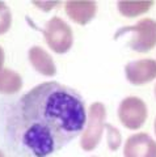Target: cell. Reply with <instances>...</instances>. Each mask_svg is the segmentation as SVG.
I'll return each instance as SVG.
<instances>
[{
  "label": "cell",
  "mask_w": 156,
  "mask_h": 157,
  "mask_svg": "<svg viewBox=\"0 0 156 157\" xmlns=\"http://www.w3.org/2000/svg\"><path fill=\"white\" fill-rule=\"evenodd\" d=\"M155 97H156V85H155Z\"/></svg>",
  "instance_id": "obj_18"
},
{
  "label": "cell",
  "mask_w": 156,
  "mask_h": 157,
  "mask_svg": "<svg viewBox=\"0 0 156 157\" xmlns=\"http://www.w3.org/2000/svg\"><path fill=\"white\" fill-rule=\"evenodd\" d=\"M154 130H155V134H156V118H155V122H154Z\"/></svg>",
  "instance_id": "obj_16"
},
{
  "label": "cell",
  "mask_w": 156,
  "mask_h": 157,
  "mask_svg": "<svg viewBox=\"0 0 156 157\" xmlns=\"http://www.w3.org/2000/svg\"><path fill=\"white\" fill-rule=\"evenodd\" d=\"M147 115V105L139 97H126L118 106V118L122 126L129 130H139L144 124Z\"/></svg>",
  "instance_id": "obj_5"
},
{
  "label": "cell",
  "mask_w": 156,
  "mask_h": 157,
  "mask_svg": "<svg viewBox=\"0 0 156 157\" xmlns=\"http://www.w3.org/2000/svg\"><path fill=\"white\" fill-rule=\"evenodd\" d=\"M64 8L67 16L79 25H87L95 18L97 13V4L91 0H84V2L70 0L64 4Z\"/></svg>",
  "instance_id": "obj_8"
},
{
  "label": "cell",
  "mask_w": 156,
  "mask_h": 157,
  "mask_svg": "<svg viewBox=\"0 0 156 157\" xmlns=\"http://www.w3.org/2000/svg\"><path fill=\"white\" fill-rule=\"evenodd\" d=\"M108 128V144H109V148L111 151H117L121 145V135H119V131L115 128V127L110 126V124H106L105 126Z\"/></svg>",
  "instance_id": "obj_13"
},
{
  "label": "cell",
  "mask_w": 156,
  "mask_h": 157,
  "mask_svg": "<svg viewBox=\"0 0 156 157\" xmlns=\"http://www.w3.org/2000/svg\"><path fill=\"white\" fill-rule=\"evenodd\" d=\"M125 157H156V141L146 132L131 135L123 147Z\"/></svg>",
  "instance_id": "obj_7"
},
{
  "label": "cell",
  "mask_w": 156,
  "mask_h": 157,
  "mask_svg": "<svg viewBox=\"0 0 156 157\" xmlns=\"http://www.w3.org/2000/svg\"><path fill=\"white\" fill-rule=\"evenodd\" d=\"M34 4L36 6H38L41 9H43V11H50V9H53L55 6H58V2H34Z\"/></svg>",
  "instance_id": "obj_14"
},
{
  "label": "cell",
  "mask_w": 156,
  "mask_h": 157,
  "mask_svg": "<svg viewBox=\"0 0 156 157\" xmlns=\"http://www.w3.org/2000/svg\"><path fill=\"white\" fill-rule=\"evenodd\" d=\"M81 94L57 81L38 84L9 106L6 130L11 144L28 157H47L85 128Z\"/></svg>",
  "instance_id": "obj_1"
},
{
  "label": "cell",
  "mask_w": 156,
  "mask_h": 157,
  "mask_svg": "<svg viewBox=\"0 0 156 157\" xmlns=\"http://www.w3.org/2000/svg\"><path fill=\"white\" fill-rule=\"evenodd\" d=\"M0 157H6V155H4V153H3V152H2V151H0Z\"/></svg>",
  "instance_id": "obj_17"
},
{
  "label": "cell",
  "mask_w": 156,
  "mask_h": 157,
  "mask_svg": "<svg viewBox=\"0 0 156 157\" xmlns=\"http://www.w3.org/2000/svg\"><path fill=\"white\" fill-rule=\"evenodd\" d=\"M22 88V78L16 71L3 68L0 70V93L2 94H14Z\"/></svg>",
  "instance_id": "obj_10"
},
{
  "label": "cell",
  "mask_w": 156,
  "mask_h": 157,
  "mask_svg": "<svg viewBox=\"0 0 156 157\" xmlns=\"http://www.w3.org/2000/svg\"><path fill=\"white\" fill-rule=\"evenodd\" d=\"M28 58L33 68L43 76H54L57 73V66L53 58L41 46H33L29 48Z\"/></svg>",
  "instance_id": "obj_9"
},
{
  "label": "cell",
  "mask_w": 156,
  "mask_h": 157,
  "mask_svg": "<svg viewBox=\"0 0 156 157\" xmlns=\"http://www.w3.org/2000/svg\"><path fill=\"white\" fill-rule=\"evenodd\" d=\"M12 25L11 9L4 2H0V36L7 33Z\"/></svg>",
  "instance_id": "obj_12"
},
{
  "label": "cell",
  "mask_w": 156,
  "mask_h": 157,
  "mask_svg": "<svg viewBox=\"0 0 156 157\" xmlns=\"http://www.w3.org/2000/svg\"><path fill=\"white\" fill-rule=\"evenodd\" d=\"M105 119H106V109L104 104L95 102L89 106V110L87 113V124L81 134L80 147L83 151L91 152L93 151L102 139L105 128Z\"/></svg>",
  "instance_id": "obj_2"
},
{
  "label": "cell",
  "mask_w": 156,
  "mask_h": 157,
  "mask_svg": "<svg viewBox=\"0 0 156 157\" xmlns=\"http://www.w3.org/2000/svg\"><path fill=\"white\" fill-rule=\"evenodd\" d=\"M4 59H6V54H4V50H3V47L0 46V70H3Z\"/></svg>",
  "instance_id": "obj_15"
},
{
  "label": "cell",
  "mask_w": 156,
  "mask_h": 157,
  "mask_svg": "<svg viewBox=\"0 0 156 157\" xmlns=\"http://www.w3.org/2000/svg\"><path fill=\"white\" fill-rule=\"evenodd\" d=\"M154 6V2H118L117 7H118L119 13L125 17H136L139 14H143L150 11V8Z\"/></svg>",
  "instance_id": "obj_11"
},
{
  "label": "cell",
  "mask_w": 156,
  "mask_h": 157,
  "mask_svg": "<svg viewBox=\"0 0 156 157\" xmlns=\"http://www.w3.org/2000/svg\"><path fill=\"white\" fill-rule=\"evenodd\" d=\"M125 75L130 84L144 85L156 78V60L154 59H139L130 62L125 67Z\"/></svg>",
  "instance_id": "obj_6"
},
{
  "label": "cell",
  "mask_w": 156,
  "mask_h": 157,
  "mask_svg": "<svg viewBox=\"0 0 156 157\" xmlns=\"http://www.w3.org/2000/svg\"><path fill=\"white\" fill-rule=\"evenodd\" d=\"M126 33H133L129 47L136 52H148L156 46V21L152 18H143L133 26L121 28L114 38H119Z\"/></svg>",
  "instance_id": "obj_3"
},
{
  "label": "cell",
  "mask_w": 156,
  "mask_h": 157,
  "mask_svg": "<svg viewBox=\"0 0 156 157\" xmlns=\"http://www.w3.org/2000/svg\"><path fill=\"white\" fill-rule=\"evenodd\" d=\"M43 37L47 46L57 54H66L72 47L74 34L70 25L60 17L54 16L43 28Z\"/></svg>",
  "instance_id": "obj_4"
}]
</instances>
